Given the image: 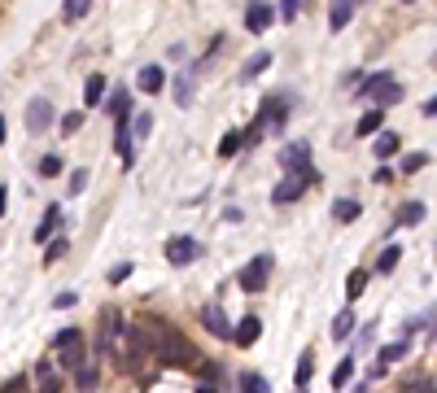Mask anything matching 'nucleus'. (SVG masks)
Masks as SVG:
<instances>
[{"label":"nucleus","mask_w":437,"mask_h":393,"mask_svg":"<svg viewBox=\"0 0 437 393\" xmlns=\"http://www.w3.org/2000/svg\"><path fill=\"white\" fill-rule=\"evenodd\" d=\"M289 96H271V101H263V109H258V118H254V127L245 131V144H254V140H263L267 131H280L284 127V114H289Z\"/></svg>","instance_id":"f257e3e1"},{"label":"nucleus","mask_w":437,"mask_h":393,"mask_svg":"<svg viewBox=\"0 0 437 393\" xmlns=\"http://www.w3.org/2000/svg\"><path fill=\"white\" fill-rule=\"evenodd\" d=\"M153 358H158V363H167V367H184V363H192V350L184 346L180 332L158 328V337H153Z\"/></svg>","instance_id":"f03ea898"},{"label":"nucleus","mask_w":437,"mask_h":393,"mask_svg":"<svg viewBox=\"0 0 437 393\" xmlns=\"http://www.w3.org/2000/svg\"><path fill=\"white\" fill-rule=\"evenodd\" d=\"M363 101H376L381 109H385V105H398V101H402V88H398V79H394L390 70H381V75L363 79Z\"/></svg>","instance_id":"7ed1b4c3"},{"label":"nucleus","mask_w":437,"mask_h":393,"mask_svg":"<svg viewBox=\"0 0 437 393\" xmlns=\"http://www.w3.org/2000/svg\"><path fill=\"white\" fill-rule=\"evenodd\" d=\"M53 350L61 354V367H84V332L79 328H61L53 337Z\"/></svg>","instance_id":"20e7f679"},{"label":"nucleus","mask_w":437,"mask_h":393,"mask_svg":"<svg viewBox=\"0 0 437 393\" xmlns=\"http://www.w3.org/2000/svg\"><path fill=\"white\" fill-rule=\"evenodd\" d=\"M271 267H276V258H271V254H258V258H250L245 267H240V280H236V284L245 288V293H258V288L267 284Z\"/></svg>","instance_id":"39448f33"},{"label":"nucleus","mask_w":437,"mask_h":393,"mask_svg":"<svg viewBox=\"0 0 437 393\" xmlns=\"http://www.w3.org/2000/svg\"><path fill=\"white\" fill-rule=\"evenodd\" d=\"M118 337H127L123 310H105V319H101V337H96V354H109V350L118 346Z\"/></svg>","instance_id":"423d86ee"},{"label":"nucleus","mask_w":437,"mask_h":393,"mask_svg":"<svg viewBox=\"0 0 437 393\" xmlns=\"http://www.w3.org/2000/svg\"><path fill=\"white\" fill-rule=\"evenodd\" d=\"M311 184H315V167H311V171H302V175H289L284 184H276L271 201H276V206H289V201H298V196L311 188Z\"/></svg>","instance_id":"0eeeda50"},{"label":"nucleus","mask_w":437,"mask_h":393,"mask_svg":"<svg viewBox=\"0 0 437 393\" xmlns=\"http://www.w3.org/2000/svg\"><path fill=\"white\" fill-rule=\"evenodd\" d=\"M197 258H201V245L192 236H171L167 240V262L171 267H188V262H197Z\"/></svg>","instance_id":"6e6552de"},{"label":"nucleus","mask_w":437,"mask_h":393,"mask_svg":"<svg viewBox=\"0 0 437 393\" xmlns=\"http://www.w3.org/2000/svg\"><path fill=\"white\" fill-rule=\"evenodd\" d=\"M48 127H53V101H44V96H36V101L26 105V131H36V136H44Z\"/></svg>","instance_id":"1a4fd4ad"},{"label":"nucleus","mask_w":437,"mask_h":393,"mask_svg":"<svg viewBox=\"0 0 437 393\" xmlns=\"http://www.w3.org/2000/svg\"><path fill=\"white\" fill-rule=\"evenodd\" d=\"M127 123H132V109H123V114H118V131H114V153L123 157V167H132V162H136V149H132V127H127Z\"/></svg>","instance_id":"9d476101"},{"label":"nucleus","mask_w":437,"mask_h":393,"mask_svg":"<svg viewBox=\"0 0 437 393\" xmlns=\"http://www.w3.org/2000/svg\"><path fill=\"white\" fill-rule=\"evenodd\" d=\"M271 18H276V13H271L267 0H250L245 5V31H254V36H263V31L271 26Z\"/></svg>","instance_id":"9b49d317"},{"label":"nucleus","mask_w":437,"mask_h":393,"mask_svg":"<svg viewBox=\"0 0 437 393\" xmlns=\"http://www.w3.org/2000/svg\"><path fill=\"white\" fill-rule=\"evenodd\" d=\"M36 393H61V371L53 367V358L36 363Z\"/></svg>","instance_id":"f8f14e48"},{"label":"nucleus","mask_w":437,"mask_h":393,"mask_svg":"<svg viewBox=\"0 0 437 393\" xmlns=\"http://www.w3.org/2000/svg\"><path fill=\"white\" fill-rule=\"evenodd\" d=\"M280 162H284L289 171H293V167L311 171V144H306V140H298V144H284V149H280Z\"/></svg>","instance_id":"ddd939ff"},{"label":"nucleus","mask_w":437,"mask_h":393,"mask_svg":"<svg viewBox=\"0 0 437 393\" xmlns=\"http://www.w3.org/2000/svg\"><path fill=\"white\" fill-rule=\"evenodd\" d=\"M201 323H206V332H215L219 341L232 337V323H228V315H223L219 306H206V310H201Z\"/></svg>","instance_id":"4468645a"},{"label":"nucleus","mask_w":437,"mask_h":393,"mask_svg":"<svg viewBox=\"0 0 437 393\" xmlns=\"http://www.w3.org/2000/svg\"><path fill=\"white\" fill-rule=\"evenodd\" d=\"M258 332H263L258 315H245V319H240V323L232 328V341H236V346H254V341H258Z\"/></svg>","instance_id":"2eb2a0df"},{"label":"nucleus","mask_w":437,"mask_h":393,"mask_svg":"<svg viewBox=\"0 0 437 393\" xmlns=\"http://www.w3.org/2000/svg\"><path fill=\"white\" fill-rule=\"evenodd\" d=\"M136 84H140V92H162V84H167V70H162V66H140Z\"/></svg>","instance_id":"dca6fc26"},{"label":"nucleus","mask_w":437,"mask_h":393,"mask_svg":"<svg viewBox=\"0 0 437 393\" xmlns=\"http://www.w3.org/2000/svg\"><path fill=\"white\" fill-rule=\"evenodd\" d=\"M354 5H359V0H332L328 26H332V31H346V26H350V18H354Z\"/></svg>","instance_id":"f3484780"},{"label":"nucleus","mask_w":437,"mask_h":393,"mask_svg":"<svg viewBox=\"0 0 437 393\" xmlns=\"http://www.w3.org/2000/svg\"><path fill=\"white\" fill-rule=\"evenodd\" d=\"M311 371H315V354H311V350H302L298 371H293V393H306V385H311Z\"/></svg>","instance_id":"a211bd4d"},{"label":"nucleus","mask_w":437,"mask_h":393,"mask_svg":"<svg viewBox=\"0 0 437 393\" xmlns=\"http://www.w3.org/2000/svg\"><path fill=\"white\" fill-rule=\"evenodd\" d=\"M61 223V206H48L44 210V219H40V227H36V240H44L48 245V236H53V227Z\"/></svg>","instance_id":"6ab92c4d"},{"label":"nucleus","mask_w":437,"mask_h":393,"mask_svg":"<svg viewBox=\"0 0 437 393\" xmlns=\"http://www.w3.org/2000/svg\"><path fill=\"white\" fill-rule=\"evenodd\" d=\"M84 101H88V105H105V75H88Z\"/></svg>","instance_id":"aec40b11"},{"label":"nucleus","mask_w":437,"mask_h":393,"mask_svg":"<svg viewBox=\"0 0 437 393\" xmlns=\"http://www.w3.org/2000/svg\"><path fill=\"white\" fill-rule=\"evenodd\" d=\"M96 380H101V371H96V363H84V367H75V385L84 389V393H92V389H96Z\"/></svg>","instance_id":"412c9836"},{"label":"nucleus","mask_w":437,"mask_h":393,"mask_svg":"<svg viewBox=\"0 0 437 393\" xmlns=\"http://www.w3.org/2000/svg\"><path fill=\"white\" fill-rule=\"evenodd\" d=\"M332 219H337V223H354V219H359V201H354V196L337 201V206H332Z\"/></svg>","instance_id":"4be33fe9"},{"label":"nucleus","mask_w":437,"mask_h":393,"mask_svg":"<svg viewBox=\"0 0 437 393\" xmlns=\"http://www.w3.org/2000/svg\"><path fill=\"white\" fill-rule=\"evenodd\" d=\"M398 223H402V227H415V223H424V206H420V201H407V206L398 210Z\"/></svg>","instance_id":"5701e85b"},{"label":"nucleus","mask_w":437,"mask_h":393,"mask_svg":"<svg viewBox=\"0 0 437 393\" xmlns=\"http://www.w3.org/2000/svg\"><path fill=\"white\" fill-rule=\"evenodd\" d=\"M267 66H271V53H254V57L245 61V70H240V79H258Z\"/></svg>","instance_id":"b1692460"},{"label":"nucleus","mask_w":437,"mask_h":393,"mask_svg":"<svg viewBox=\"0 0 437 393\" xmlns=\"http://www.w3.org/2000/svg\"><path fill=\"white\" fill-rule=\"evenodd\" d=\"M240 393H271V385L258 371H245V376H240Z\"/></svg>","instance_id":"393cba45"},{"label":"nucleus","mask_w":437,"mask_h":393,"mask_svg":"<svg viewBox=\"0 0 437 393\" xmlns=\"http://www.w3.org/2000/svg\"><path fill=\"white\" fill-rule=\"evenodd\" d=\"M240 144H245V131H228V136L219 140V157H232Z\"/></svg>","instance_id":"a878e982"},{"label":"nucleus","mask_w":437,"mask_h":393,"mask_svg":"<svg viewBox=\"0 0 437 393\" xmlns=\"http://www.w3.org/2000/svg\"><path fill=\"white\" fill-rule=\"evenodd\" d=\"M350 376H354V358H342V363H337V371H332V389H346Z\"/></svg>","instance_id":"bb28decb"},{"label":"nucleus","mask_w":437,"mask_h":393,"mask_svg":"<svg viewBox=\"0 0 437 393\" xmlns=\"http://www.w3.org/2000/svg\"><path fill=\"white\" fill-rule=\"evenodd\" d=\"M402 393H437V385L429 376H411V380H402Z\"/></svg>","instance_id":"cd10ccee"},{"label":"nucleus","mask_w":437,"mask_h":393,"mask_svg":"<svg viewBox=\"0 0 437 393\" xmlns=\"http://www.w3.org/2000/svg\"><path fill=\"white\" fill-rule=\"evenodd\" d=\"M398 144H402V140L394 136V131H385V136L376 140V157H394V153H398Z\"/></svg>","instance_id":"c85d7f7f"},{"label":"nucleus","mask_w":437,"mask_h":393,"mask_svg":"<svg viewBox=\"0 0 437 393\" xmlns=\"http://www.w3.org/2000/svg\"><path fill=\"white\" fill-rule=\"evenodd\" d=\"M350 332H354V310H342L332 319V337H350Z\"/></svg>","instance_id":"c756f323"},{"label":"nucleus","mask_w":437,"mask_h":393,"mask_svg":"<svg viewBox=\"0 0 437 393\" xmlns=\"http://www.w3.org/2000/svg\"><path fill=\"white\" fill-rule=\"evenodd\" d=\"M371 131H381V109H367L359 118V136H371Z\"/></svg>","instance_id":"7c9ffc66"},{"label":"nucleus","mask_w":437,"mask_h":393,"mask_svg":"<svg viewBox=\"0 0 437 393\" xmlns=\"http://www.w3.org/2000/svg\"><path fill=\"white\" fill-rule=\"evenodd\" d=\"M398 258H402V249H398V245H390V249L376 258V271H394V267H398Z\"/></svg>","instance_id":"2f4dec72"},{"label":"nucleus","mask_w":437,"mask_h":393,"mask_svg":"<svg viewBox=\"0 0 437 393\" xmlns=\"http://www.w3.org/2000/svg\"><path fill=\"white\" fill-rule=\"evenodd\" d=\"M66 249H70L66 240H48V245H44V262H48V267H53L57 258H66Z\"/></svg>","instance_id":"473e14b6"},{"label":"nucleus","mask_w":437,"mask_h":393,"mask_svg":"<svg viewBox=\"0 0 437 393\" xmlns=\"http://www.w3.org/2000/svg\"><path fill=\"white\" fill-rule=\"evenodd\" d=\"M40 175H44V179H53V175H61V157H57V153H48V157H40Z\"/></svg>","instance_id":"72a5a7b5"},{"label":"nucleus","mask_w":437,"mask_h":393,"mask_svg":"<svg viewBox=\"0 0 437 393\" xmlns=\"http://www.w3.org/2000/svg\"><path fill=\"white\" fill-rule=\"evenodd\" d=\"M424 162H429V153H407V157H402V175H415Z\"/></svg>","instance_id":"f704fd0d"},{"label":"nucleus","mask_w":437,"mask_h":393,"mask_svg":"<svg viewBox=\"0 0 437 393\" xmlns=\"http://www.w3.org/2000/svg\"><path fill=\"white\" fill-rule=\"evenodd\" d=\"M363 275H367V271H350V280H346V298H359V293H363V284H367Z\"/></svg>","instance_id":"c9c22d12"},{"label":"nucleus","mask_w":437,"mask_h":393,"mask_svg":"<svg viewBox=\"0 0 437 393\" xmlns=\"http://www.w3.org/2000/svg\"><path fill=\"white\" fill-rule=\"evenodd\" d=\"M127 275H132V262H114V267H109V275H105V280H109V284H123Z\"/></svg>","instance_id":"e433bc0d"},{"label":"nucleus","mask_w":437,"mask_h":393,"mask_svg":"<svg viewBox=\"0 0 437 393\" xmlns=\"http://www.w3.org/2000/svg\"><path fill=\"white\" fill-rule=\"evenodd\" d=\"M88 13V0H66V22H79Z\"/></svg>","instance_id":"4c0bfd02"},{"label":"nucleus","mask_w":437,"mask_h":393,"mask_svg":"<svg viewBox=\"0 0 437 393\" xmlns=\"http://www.w3.org/2000/svg\"><path fill=\"white\" fill-rule=\"evenodd\" d=\"M79 127H84V114H61V131H66V136H75Z\"/></svg>","instance_id":"58836bf2"},{"label":"nucleus","mask_w":437,"mask_h":393,"mask_svg":"<svg viewBox=\"0 0 437 393\" xmlns=\"http://www.w3.org/2000/svg\"><path fill=\"white\" fill-rule=\"evenodd\" d=\"M188 88H192V70L180 79V84H175V101H180V105H188Z\"/></svg>","instance_id":"ea45409f"},{"label":"nucleus","mask_w":437,"mask_h":393,"mask_svg":"<svg viewBox=\"0 0 437 393\" xmlns=\"http://www.w3.org/2000/svg\"><path fill=\"white\" fill-rule=\"evenodd\" d=\"M298 9H302V0H280V13H284V18H289V22H293V18H298Z\"/></svg>","instance_id":"a19ab883"},{"label":"nucleus","mask_w":437,"mask_h":393,"mask_svg":"<svg viewBox=\"0 0 437 393\" xmlns=\"http://www.w3.org/2000/svg\"><path fill=\"white\" fill-rule=\"evenodd\" d=\"M149 131H153V118L149 114H136V136H149Z\"/></svg>","instance_id":"79ce46f5"},{"label":"nucleus","mask_w":437,"mask_h":393,"mask_svg":"<svg viewBox=\"0 0 437 393\" xmlns=\"http://www.w3.org/2000/svg\"><path fill=\"white\" fill-rule=\"evenodd\" d=\"M75 302H79V298H75V293H57V298H53V306H57V310H70Z\"/></svg>","instance_id":"37998d69"},{"label":"nucleus","mask_w":437,"mask_h":393,"mask_svg":"<svg viewBox=\"0 0 437 393\" xmlns=\"http://www.w3.org/2000/svg\"><path fill=\"white\" fill-rule=\"evenodd\" d=\"M84 184H88V171H75L70 175V192H84Z\"/></svg>","instance_id":"c03bdc74"},{"label":"nucleus","mask_w":437,"mask_h":393,"mask_svg":"<svg viewBox=\"0 0 437 393\" xmlns=\"http://www.w3.org/2000/svg\"><path fill=\"white\" fill-rule=\"evenodd\" d=\"M381 376H385V363H381V358H376V363H371V367H367V385H371V380H381Z\"/></svg>","instance_id":"a18cd8bd"},{"label":"nucleus","mask_w":437,"mask_h":393,"mask_svg":"<svg viewBox=\"0 0 437 393\" xmlns=\"http://www.w3.org/2000/svg\"><path fill=\"white\" fill-rule=\"evenodd\" d=\"M424 114H429V118H437V96H433V101H424Z\"/></svg>","instance_id":"49530a36"},{"label":"nucleus","mask_w":437,"mask_h":393,"mask_svg":"<svg viewBox=\"0 0 437 393\" xmlns=\"http://www.w3.org/2000/svg\"><path fill=\"white\" fill-rule=\"evenodd\" d=\"M5 210H9V192L0 188V215H5Z\"/></svg>","instance_id":"de8ad7c7"},{"label":"nucleus","mask_w":437,"mask_h":393,"mask_svg":"<svg viewBox=\"0 0 437 393\" xmlns=\"http://www.w3.org/2000/svg\"><path fill=\"white\" fill-rule=\"evenodd\" d=\"M197 393H215V389H210V385H201V389H197Z\"/></svg>","instance_id":"09e8293b"},{"label":"nucleus","mask_w":437,"mask_h":393,"mask_svg":"<svg viewBox=\"0 0 437 393\" xmlns=\"http://www.w3.org/2000/svg\"><path fill=\"white\" fill-rule=\"evenodd\" d=\"M0 140H5V118H0Z\"/></svg>","instance_id":"8fccbe9b"},{"label":"nucleus","mask_w":437,"mask_h":393,"mask_svg":"<svg viewBox=\"0 0 437 393\" xmlns=\"http://www.w3.org/2000/svg\"><path fill=\"white\" fill-rule=\"evenodd\" d=\"M402 5H415V0H402Z\"/></svg>","instance_id":"3c124183"}]
</instances>
